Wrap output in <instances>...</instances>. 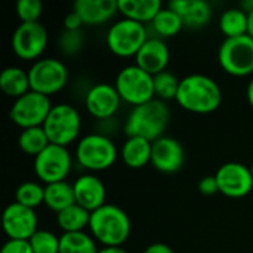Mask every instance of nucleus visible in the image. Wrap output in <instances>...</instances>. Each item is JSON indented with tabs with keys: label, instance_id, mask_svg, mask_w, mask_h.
<instances>
[{
	"label": "nucleus",
	"instance_id": "2",
	"mask_svg": "<svg viewBox=\"0 0 253 253\" xmlns=\"http://www.w3.org/2000/svg\"><path fill=\"white\" fill-rule=\"evenodd\" d=\"M169 119L170 111L166 102L154 98L130 110L125 122V132L127 136H139L154 142L165 136Z\"/></svg>",
	"mask_w": 253,
	"mask_h": 253
},
{
	"label": "nucleus",
	"instance_id": "28",
	"mask_svg": "<svg viewBox=\"0 0 253 253\" xmlns=\"http://www.w3.org/2000/svg\"><path fill=\"white\" fill-rule=\"evenodd\" d=\"M151 27L160 39H166L176 36L184 28V22L175 10H172L169 6H163L157 16L153 19Z\"/></svg>",
	"mask_w": 253,
	"mask_h": 253
},
{
	"label": "nucleus",
	"instance_id": "16",
	"mask_svg": "<svg viewBox=\"0 0 253 253\" xmlns=\"http://www.w3.org/2000/svg\"><path fill=\"white\" fill-rule=\"evenodd\" d=\"M185 162V153L181 142L172 136H162L153 142L151 165L162 173L178 172Z\"/></svg>",
	"mask_w": 253,
	"mask_h": 253
},
{
	"label": "nucleus",
	"instance_id": "12",
	"mask_svg": "<svg viewBox=\"0 0 253 253\" xmlns=\"http://www.w3.org/2000/svg\"><path fill=\"white\" fill-rule=\"evenodd\" d=\"M47 30L40 22H21L12 36V49L15 55L25 61L39 59L47 46Z\"/></svg>",
	"mask_w": 253,
	"mask_h": 253
},
{
	"label": "nucleus",
	"instance_id": "17",
	"mask_svg": "<svg viewBox=\"0 0 253 253\" xmlns=\"http://www.w3.org/2000/svg\"><path fill=\"white\" fill-rule=\"evenodd\" d=\"M74 197L76 203L89 211L90 213L102 208L107 200V188L104 182L93 173L80 175L74 182Z\"/></svg>",
	"mask_w": 253,
	"mask_h": 253
},
{
	"label": "nucleus",
	"instance_id": "26",
	"mask_svg": "<svg viewBox=\"0 0 253 253\" xmlns=\"http://www.w3.org/2000/svg\"><path fill=\"white\" fill-rule=\"evenodd\" d=\"M219 30L225 39H234L248 34V13L240 7H230L219 16Z\"/></svg>",
	"mask_w": 253,
	"mask_h": 253
},
{
	"label": "nucleus",
	"instance_id": "37",
	"mask_svg": "<svg viewBox=\"0 0 253 253\" xmlns=\"http://www.w3.org/2000/svg\"><path fill=\"white\" fill-rule=\"evenodd\" d=\"M82 25H84V24H83L82 18L74 10L70 12L68 15H65V18H64V30L77 31V30L82 28Z\"/></svg>",
	"mask_w": 253,
	"mask_h": 253
},
{
	"label": "nucleus",
	"instance_id": "3",
	"mask_svg": "<svg viewBox=\"0 0 253 253\" xmlns=\"http://www.w3.org/2000/svg\"><path fill=\"white\" fill-rule=\"evenodd\" d=\"M89 231L96 242L107 248L122 246L130 237L132 224L122 208L107 203L90 213Z\"/></svg>",
	"mask_w": 253,
	"mask_h": 253
},
{
	"label": "nucleus",
	"instance_id": "15",
	"mask_svg": "<svg viewBox=\"0 0 253 253\" xmlns=\"http://www.w3.org/2000/svg\"><path fill=\"white\" fill-rule=\"evenodd\" d=\"M122 98L114 84L96 83L84 95V105L87 113L99 120L113 117L120 108Z\"/></svg>",
	"mask_w": 253,
	"mask_h": 253
},
{
	"label": "nucleus",
	"instance_id": "38",
	"mask_svg": "<svg viewBox=\"0 0 253 253\" xmlns=\"http://www.w3.org/2000/svg\"><path fill=\"white\" fill-rule=\"evenodd\" d=\"M144 253H175L173 249L165 243H153L150 246H147V249L144 251Z\"/></svg>",
	"mask_w": 253,
	"mask_h": 253
},
{
	"label": "nucleus",
	"instance_id": "34",
	"mask_svg": "<svg viewBox=\"0 0 253 253\" xmlns=\"http://www.w3.org/2000/svg\"><path fill=\"white\" fill-rule=\"evenodd\" d=\"M83 42L84 39H83L82 30H77V31L64 30L59 37V47L65 55H74L82 49Z\"/></svg>",
	"mask_w": 253,
	"mask_h": 253
},
{
	"label": "nucleus",
	"instance_id": "19",
	"mask_svg": "<svg viewBox=\"0 0 253 253\" xmlns=\"http://www.w3.org/2000/svg\"><path fill=\"white\" fill-rule=\"evenodd\" d=\"M73 10L82 18L84 25H101L119 12L117 0H77Z\"/></svg>",
	"mask_w": 253,
	"mask_h": 253
},
{
	"label": "nucleus",
	"instance_id": "18",
	"mask_svg": "<svg viewBox=\"0 0 253 253\" xmlns=\"http://www.w3.org/2000/svg\"><path fill=\"white\" fill-rule=\"evenodd\" d=\"M170 61V52L168 44L160 37H150L135 56V64L144 71L156 76L166 70Z\"/></svg>",
	"mask_w": 253,
	"mask_h": 253
},
{
	"label": "nucleus",
	"instance_id": "23",
	"mask_svg": "<svg viewBox=\"0 0 253 253\" xmlns=\"http://www.w3.org/2000/svg\"><path fill=\"white\" fill-rule=\"evenodd\" d=\"M0 89L6 96L13 99L28 93L31 90L28 71H24L19 67L4 68L0 74Z\"/></svg>",
	"mask_w": 253,
	"mask_h": 253
},
{
	"label": "nucleus",
	"instance_id": "39",
	"mask_svg": "<svg viewBox=\"0 0 253 253\" xmlns=\"http://www.w3.org/2000/svg\"><path fill=\"white\" fill-rule=\"evenodd\" d=\"M98 253H127L122 246H110V248H107V246H104L102 249H99Z\"/></svg>",
	"mask_w": 253,
	"mask_h": 253
},
{
	"label": "nucleus",
	"instance_id": "24",
	"mask_svg": "<svg viewBox=\"0 0 253 253\" xmlns=\"http://www.w3.org/2000/svg\"><path fill=\"white\" fill-rule=\"evenodd\" d=\"M74 203H76V197H74L73 184H68L67 181H61V182L47 184L44 187V205L55 213L62 212L64 209L73 206Z\"/></svg>",
	"mask_w": 253,
	"mask_h": 253
},
{
	"label": "nucleus",
	"instance_id": "30",
	"mask_svg": "<svg viewBox=\"0 0 253 253\" xmlns=\"http://www.w3.org/2000/svg\"><path fill=\"white\" fill-rule=\"evenodd\" d=\"M15 202L25 208L36 209L40 205H44V187L34 181H25L18 185L15 191Z\"/></svg>",
	"mask_w": 253,
	"mask_h": 253
},
{
	"label": "nucleus",
	"instance_id": "42",
	"mask_svg": "<svg viewBox=\"0 0 253 253\" xmlns=\"http://www.w3.org/2000/svg\"><path fill=\"white\" fill-rule=\"evenodd\" d=\"M248 36L253 39V12L248 15Z\"/></svg>",
	"mask_w": 253,
	"mask_h": 253
},
{
	"label": "nucleus",
	"instance_id": "14",
	"mask_svg": "<svg viewBox=\"0 0 253 253\" xmlns=\"http://www.w3.org/2000/svg\"><path fill=\"white\" fill-rule=\"evenodd\" d=\"M1 224L9 240H30L39 231V219L34 209L25 208L16 202L6 206Z\"/></svg>",
	"mask_w": 253,
	"mask_h": 253
},
{
	"label": "nucleus",
	"instance_id": "29",
	"mask_svg": "<svg viewBox=\"0 0 253 253\" xmlns=\"http://www.w3.org/2000/svg\"><path fill=\"white\" fill-rule=\"evenodd\" d=\"M49 144V138L42 126L22 129L18 136V145L21 151L33 157H37Z\"/></svg>",
	"mask_w": 253,
	"mask_h": 253
},
{
	"label": "nucleus",
	"instance_id": "41",
	"mask_svg": "<svg viewBox=\"0 0 253 253\" xmlns=\"http://www.w3.org/2000/svg\"><path fill=\"white\" fill-rule=\"evenodd\" d=\"M246 96H248V101L251 104V107L253 108V79L249 82L248 84V89H246Z\"/></svg>",
	"mask_w": 253,
	"mask_h": 253
},
{
	"label": "nucleus",
	"instance_id": "6",
	"mask_svg": "<svg viewBox=\"0 0 253 253\" xmlns=\"http://www.w3.org/2000/svg\"><path fill=\"white\" fill-rule=\"evenodd\" d=\"M114 86L122 101L132 107L142 105L156 98L154 93V76L144 71L136 64L122 68L116 77Z\"/></svg>",
	"mask_w": 253,
	"mask_h": 253
},
{
	"label": "nucleus",
	"instance_id": "11",
	"mask_svg": "<svg viewBox=\"0 0 253 253\" xmlns=\"http://www.w3.org/2000/svg\"><path fill=\"white\" fill-rule=\"evenodd\" d=\"M71 168L73 159L67 147L49 144L37 157H34V172L46 185L65 181Z\"/></svg>",
	"mask_w": 253,
	"mask_h": 253
},
{
	"label": "nucleus",
	"instance_id": "9",
	"mask_svg": "<svg viewBox=\"0 0 253 253\" xmlns=\"http://www.w3.org/2000/svg\"><path fill=\"white\" fill-rule=\"evenodd\" d=\"M31 90L42 95H53L62 90L68 82V68L56 58L37 59L28 70Z\"/></svg>",
	"mask_w": 253,
	"mask_h": 253
},
{
	"label": "nucleus",
	"instance_id": "27",
	"mask_svg": "<svg viewBox=\"0 0 253 253\" xmlns=\"http://www.w3.org/2000/svg\"><path fill=\"white\" fill-rule=\"evenodd\" d=\"M96 240L87 233H62L59 237V253H98Z\"/></svg>",
	"mask_w": 253,
	"mask_h": 253
},
{
	"label": "nucleus",
	"instance_id": "4",
	"mask_svg": "<svg viewBox=\"0 0 253 253\" xmlns=\"http://www.w3.org/2000/svg\"><path fill=\"white\" fill-rule=\"evenodd\" d=\"M76 159L77 163L86 170H107L117 160V147L102 133H89L77 142Z\"/></svg>",
	"mask_w": 253,
	"mask_h": 253
},
{
	"label": "nucleus",
	"instance_id": "35",
	"mask_svg": "<svg viewBox=\"0 0 253 253\" xmlns=\"http://www.w3.org/2000/svg\"><path fill=\"white\" fill-rule=\"evenodd\" d=\"M0 253H33L28 240H7Z\"/></svg>",
	"mask_w": 253,
	"mask_h": 253
},
{
	"label": "nucleus",
	"instance_id": "33",
	"mask_svg": "<svg viewBox=\"0 0 253 253\" xmlns=\"http://www.w3.org/2000/svg\"><path fill=\"white\" fill-rule=\"evenodd\" d=\"M43 4L40 0H18L16 15L21 22H39Z\"/></svg>",
	"mask_w": 253,
	"mask_h": 253
},
{
	"label": "nucleus",
	"instance_id": "22",
	"mask_svg": "<svg viewBox=\"0 0 253 253\" xmlns=\"http://www.w3.org/2000/svg\"><path fill=\"white\" fill-rule=\"evenodd\" d=\"M119 1V12L123 18L141 22H153L157 13L162 10L163 4L160 0H117Z\"/></svg>",
	"mask_w": 253,
	"mask_h": 253
},
{
	"label": "nucleus",
	"instance_id": "8",
	"mask_svg": "<svg viewBox=\"0 0 253 253\" xmlns=\"http://www.w3.org/2000/svg\"><path fill=\"white\" fill-rule=\"evenodd\" d=\"M221 68L234 77H246L253 73V39L245 34L224 39L218 50Z\"/></svg>",
	"mask_w": 253,
	"mask_h": 253
},
{
	"label": "nucleus",
	"instance_id": "40",
	"mask_svg": "<svg viewBox=\"0 0 253 253\" xmlns=\"http://www.w3.org/2000/svg\"><path fill=\"white\" fill-rule=\"evenodd\" d=\"M243 12H246L248 15L253 12V0H243L242 3H240V6H239Z\"/></svg>",
	"mask_w": 253,
	"mask_h": 253
},
{
	"label": "nucleus",
	"instance_id": "32",
	"mask_svg": "<svg viewBox=\"0 0 253 253\" xmlns=\"http://www.w3.org/2000/svg\"><path fill=\"white\" fill-rule=\"evenodd\" d=\"M28 242L33 253H59V237L50 231L39 230Z\"/></svg>",
	"mask_w": 253,
	"mask_h": 253
},
{
	"label": "nucleus",
	"instance_id": "10",
	"mask_svg": "<svg viewBox=\"0 0 253 253\" xmlns=\"http://www.w3.org/2000/svg\"><path fill=\"white\" fill-rule=\"evenodd\" d=\"M52 107L53 105L49 96L30 90L28 93L13 101L9 110V117L21 129L39 127L43 126Z\"/></svg>",
	"mask_w": 253,
	"mask_h": 253
},
{
	"label": "nucleus",
	"instance_id": "20",
	"mask_svg": "<svg viewBox=\"0 0 253 253\" xmlns=\"http://www.w3.org/2000/svg\"><path fill=\"white\" fill-rule=\"evenodd\" d=\"M175 10L188 28H202L212 18V7L205 0H172L168 4Z\"/></svg>",
	"mask_w": 253,
	"mask_h": 253
},
{
	"label": "nucleus",
	"instance_id": "36",
	"mask_svg": "<svg viewBox=\"0 0 253 253\" xmlns=\"http://www.w3.org/2000/svg\"><path fill=\"white\" fill-rule=\"evenodd\" d=\"M199 191L205 196H213V194L219 193L215 175H208V176L202 178L199 181Z\"/></svg>",
	"mask_w": 253,
	"mask_h": 253
},
{
	"label": "nucleus",
	"instance_id": "7",
	"mask_svg": "<svg viewBox=\"0 0 253 253\" xmlns=\"http://www.w3.org/2000/svg\"><path fill=\"white\" fill-rule=\"evenodd\" d=\"M148 33L144 24L122 18L116 21L107 31L108 49L122 58L136 56L139 49L148 40Z\"/></svg>",
	"mask_w": 253,
	"mask_h": 253
},
{
	"label": "nucleus",
	"instance_id": "13",
	"mask_svg": "<svg viewBox=\"0 0 253 253\" xmlns=\"http://www.w3.org/2000/svg\"><path fill=\"white\" fill-rule=\"evenodd\" d=\"M219 193L230 199L246 197L253 190V176L251 168L239 163L228 162L219 166L215 173Z\"/></svg>",
	"mask_w": 253,
	"mask_h": 253
},
{
	"label": "nucleus",
	"instance_id": "21",
	"mask_svg": "<svg viewBox=\"0 0 253 253\" xmlns=\"http://www.w3.org/2000/svg\"><path fill=\"white\" fill-rule=\"evenodd\" d=\"M153 142L139 136H127L120 150L123 163L130 169H141L151 163Z\"/></svg>",
	"mask_w": 253,
	"mask_h": 253
},
{
	"label": "nucleus",
	"instance_id": "25",
	"mask_svg": "<svg viewBox=\"0 0 253 253\" xmlns=\"http://www.w3.org/2000/svg\"><path fill=\"white\" fill-rule=\"evenodd\" d=\"M89 222L90 212L77 203L56 213V224L62 233H82L84 228H89Z\"/></svg>",
	"mask_w": 253,
	"mask_h": 253
},
{
	"label": "nucleus",
	"instance_id": "43",
	"mask_svg": "<svg viewBox=\"0 0 253 253\" xmlns=\"http://www.w3.org/2000/svg\"><path fill=\"white\" fill-rule=\"evenodd\" d=\"M249 168H251V172H252V176H253V163L249 166Z\"/></svg>",
	"mask_w": 253,
	"mask_h": 253
},
{
	"label": "nucleus",
	"instance_id": "5",
	"mask_svg": "<svg viewBox=\"0 0 253 253\" xmlns=\"http://www.w3.org/2000/svg\"><path fill=\"white\" fill-rule=\"evenodd\" d=\"M50 144L68 147L79 138L82 129V117L71 104H56L52 107L47 119L42 126Z\"/></svg>",
	"mask_w": 253,
	"mask_h": 253
},
{
	"label": "nucleus",
	"instance_id": "31",
	"mask_svg": "<svg viewBox=\"0 0 253 253\" xmlns=\"http://www.w3.org/2000/svg\"><path fill=\"white\" fill-rule=\"evenodd\" d=\"M179 83H181V80H178V77L173 73L168 71V70L156 74L154 76V93H156V98L160 99V101L176 99Z\"/></svg>",
	"mask_w": 253,
	"mask_h": 253
},
{
	"label": "nucleus",
	"instance_id": "1",
	"mask_svg": "<svg viewBox=\"0 0 253 253\" xmlns=\"http://www.w3.org/2000/svg\"><path fill=\"white\" fill-rule=\"evenodd\" d=\"M175 101L185 111L194 114H211L219 108L222 90L215 79L194 73L181 79Z\"/></svg>",
	"mask_w": 253,
	"mask_h": 253
}]
</instances>
